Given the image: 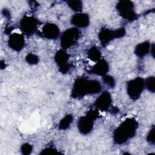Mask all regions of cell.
Wrapping results in <instances>:
<instances>
[{"mask_svg":"<svg viewBox=\"0 0 155 155\" xmlns=\"http://www.w3.org/2000/svg\"><path fill=\"white\" fill-rule=\"evenodd\" d=\"M101 90L102 85L99 81L81 76L77 78L74 81L71 97L74 99H81L88 94L98 93Z\"/></svg>","mask_w":155,"mask_h":155,"instance_id":"6da1fadb","label":"cell"},{"mask_svg":"<svg viewBox=\"0 0 155 155\" xmlns=\"http://www.w3.org/2000/svg\"><path fill=\"white\" fill-rule=\"evenodd\" d=\"M139 124L133 117L126 119L113 132V141L115 143L122 145L132 139L136 134Z\"/></svg>","mask_w":155,"mask_h":155,"instance_id":"7a4b0ae2","label":"cell"},{"mask_svg":"<svg viewBox=\"0 0 155 155\" xmlns=\"http://www.w3.org/2000/svg\"><path fill=\"white\" fill-rule=\"evenodd\" d=\"M99 116L97 110H90L87 114L81 117L77 122V126L81 134L86 135L89 134L93 130L94 120Z\"/></svg>","mask_w":155,"mask_h":155,"instance_id":"3957f363","label":"cell"},{"mask_svg":"<svg viewBox=\"0 0 155 155\" xmlns=\"http://www.w3.org/2000/svg\"><path fill=\"white\" fill-rule=\"evenodd\" d=\"M116 8L119 15L129 22H133L138 18L134 11V5L131 1H119L116 4Z\"/></svg>","mask_w":155,"mask_h":155,"instance_id":"277c9868","label":"cell"},{"mask_svg":"<svg viewBox=\"0 0 155 155\" xmlns=\"http://www.w3.org/2000/svg\"><path fill=\"white\" fill-rule=\"evenodd\" d=\"M81 31L76 27H71L65 30L60 38V43L61 47L65 50L75 45L80 37Z\"/></svg>","mask_w":155,"mask_h":155,"instance_id":"5b68a950","label":"cell"},{"mask_svg":"<svg viewBox=\"0 0 155 155\" xmlns=\"http://www.w3.org/2000/svg\"><path fill=\"white\" fill-rule=\"evenodd\" d=\"M126 34V30L124 27L113 30L107 28H102L99 32L98 38L102 47H106L112 40L115 38H120Z\"/></svg>","mask_w":155,"mask_h":155,"instance_id":"8992f818","label":"cell"},{"mask_svg":"<svg viewBox=\"0 0 155 155\" xmlns=\"http://www.w3.org/2000/svg\"><path fill=\"white\" fill-rule=\"evenodd\" d=\"M144 88V79L141 77H137L130 80L127 83V94L133 100L138 99L140 97Z\"/></svg>","mask_w":155,"mask_h":155,"instance_id":"52a82bcc","label":"cell"},{"mask_svg":"<svg viewBox=\"0 0 155 155\" xmlns=\"http://www.w3.org/2000/svg\"><path fill=\"white\" fill-rule=\"evenodd\" d=\"M39 23V21L34 16L25 15L20 20L19 28L24 35L31 36L35 33H38L37 28Z\"/></svg>","mask_w":155,"mask_h":155,"instance_id":"ba28073f","label":"cell"},{"mask_svg":"<svg viewBox=\"0 0 155 155\" xmlns=\"http://www.w3.org/2000/svg\"><path fill=\"white\" fill-rule=\"evenodd\" d=\"M70 55L65 50L61 48L56 51L54 59L59 67V71L62 74H67L73 68L72 64L68 62Z\"/></svg>","mask_w":155,"mask_h":155,"instance_id":"9c48e42d","label":"cell"},{"mask_svg":"<svg viewBox=\"0 0 155 155\" xmlns=\"http://www.w3.org/2000/svg\"><path fill=\"white\" fill-rule=\"evenodd\" d=\"M94 104V106L101 111H108L111 107L112 104V97L111 94L107 91H104L96 99Z\"/></svg>","mask_w":155,"mask_h":155,"instance_id":"30bf717a","label":"cell"},{"mask_svg":"<svg viewBox=\"0 0 155 155\" xmlns=\"http://www.w3.org/2000/svg\"><path fill=\"white\" fill-rule=\"evenodd\" d=\"M25 45V42L23 35L18 33L10 34L8 40V45L10 48L16 51H20L24 48Z\"/></svg>","mask_w":155,"mask_h":155,"instance_id":"8fae6325","label":"cell"},{"mask_svg":"<svg viewBox=\"0 0 155 155\" xmlns=\"http://www.w3.org/2000/svg\"><path fill=\"white\" fill-rule=\"evenodd\" d=\"M41 35L48 39L56 40L60 35V30L55 24L46 23L42 27Z\"/></svg>","mask_w":155,"mask_h":155,"instance_id":"7c38bea8","label":"cell"},{"mask_svg":"<svg viewBox=\"0 0 155 155\" xmlns=\"http://www.w3.org/2000/svg\"><path fill=\"white\" fill-rule=\"evenodd\" d=\"M70 22L76 28H86L90 24V18L87 13H77L72 16Z\"/></svg>","mask_w":155,"mask_h":155,"instance_id":"4fadbf2b","label":"cell"},{"mask_svg":"<svg viewBox=\"0 0 155 155\" xmlns=\"http://www.w3.org/2000/svg\"><path fill=\"white\" fill-rule=\"evenodd\" d=\"M109 71V65L105 59H100L90 69L89 73L96 74L100 76H104L107 74Z\"/></svg>","mask_w":155,"mask_h":155,"instance_id":"5bb4252c","label":"cell"},{"mask_svg":"<svg viewBox=\"0 0 155 155\" xmlns=\"http://www.w3.org/2000/svg\"><path fill=\"white\" fill-rule=\"evenodd\" d=\"M151 44L149 41H144L138 44L134 49L135 54L139 58H143L148 54L150 51Z\"/></svg>","mask_w":155,"mask_h":155,"instance_id":"9a60e30c","label":"cell"},{"mask_svg":"<svg viewBox=\"0 0 155 155\" xmlns=\"http://www.w3.org/2000/svg\"><path fill=\"white\" fill-rule=\"evenodd\" d=\"M87 57L91 61L96 62L101 59L102 53L97 47L93 46L88 50Z\"/></svg>","mask_w":155,"mask_h":155,"instance_id":"2e32d148","label":"cell"},{"mask_svg":"<svg viewBox=\"0 0 155 155\" xmlns=\"http://www.w3.org/2000/svg\"><path fill=\"white\" fill-rule=\"evenodd\" d=\"M73 121V116L70 114H68L65 115L59 122L58 124V128L61 130H65L68 129L71 124Z\"/></svg>","mask_w":155,"mask_h":155,"instance_id":"e0dca14e","label":"cell"},{"mask_svg":"<svg viewBox=\"0 0 155 155\" xmlns=\"http://www.w3.org/2000/svg\"><path fill=\"white\" fill-rule=\"evenodd\" d=\"M66 3L74 12L81 13L82 10L83 4L81 1H66Z\"/></svg>","mask_w":155,"mask_h":155,"instance_id":"ac0fdd59","label":"cell"},{"mask_svg":"<svg viewBox=\"0 0 155 155\" xmlns=\"http://www.w3.org/2000/svg\"><path fill=\"white\" fill-rule=\"evenodd\" d=\"M145 88H146L149 91L154 93L155 91V78L154 76H150L144 79Z\"/></svg>","mask_w":155,"mask_h":155,"instance_id":"d6986e66","label":"cell"},{"mask_svg":"<svg viewBox=\"0 0 155 155\" xmlns=\"http://www.w3.org/2000/svg\"><path fill=\"white\" fill-rule=\"evenodd\" d=\"M25 61L30 65H36L39 61V57L33 53H28L25 56Z\"/></svg>","mask_w":155,"mask_h":155,"instance_id":"ffe728a7","label":"cell"},{"mask_svg":"<svg viewBox=\"0 0 155 155\" xmlns=\"http://www.w3.org/2000/svg\"><path fill=\"white\" fill-rule=\"evenodd\" d=\"M103 82L110 88H113L115 87V80L113 76L110 75H105L102 76Z\"/></svg>","mask_w":155,"mask_h":155,"instance_id":"44dd1931","label":"cell"},{"mask_svg":"<svg viewBox=\"0 0 155 155\" xmlns=\"http://www.w3.org/2000/svg\"><path fill=\"white\" fill-rule=\"evenodd\" d=\"M33 150V147L28 143H25L21 147V152L24 155L30 154Z\"/></svg>","mask_w":155,"mask_h":155,"instance_id":"7402d4cb","label":"cell"},{"mask_svg":"<svg viewBox=\"0 0 155 155\" xmlns=\"http://www.w3.org/2000/svg\"><path fill=\"white\" fill-rule=\"evenodd\" d=\"M147 141L149 142L151 145H154V126L153 125L152 128L150 129L147 136Z\"/></svg>","mask_w":155,"mask_h":155,"instance_id":"603a6c76","label":"cell"},{"mask_svg":"<svg viewBox=\"0 0 155 155\" xmlns=\"http://www.w3.org/2000/svg\"><path fill=\"white\" fill-rule=\"evenodd\" d=\"M55 153H58L57 150L53 147H49L42 150L40 153V154H50Z\"/></svg>","mask_w":155,"mask_h":155,"instance_id":"cb8c5ba5","label":"cell"},{"mask_svg":"<svg viewBox=\"0 0 155 155\" xmlns=\"http://www.w3.org/2000/svg\"><path fill=\"white\" fill-rule=\"evenodd\" d=\"M2 13L4 15V16L6 18H10V12L8 10H7V9H4L2 11Z\"/></svg>","mask_w":155,"mask_h":155,"instance_id":"d4e9b609","label":"cell"},{"mask_svg":"<svg viewBox=\"0 0 155 155\" xmlns=\"http://www.w3.org/2000/svg\"><path fill=\"white\" fill-rule=\"evenodd\" d=\"M13 30V28H12V27H10L6 28L5 29L4 32L6 33V35H8V34H10V33H11V31H12Z\"/></svg>","mask_w":155,"mask_h":155,"instance_id":"484cf974","label":"cell"},{"mask_svg":"<svg viewBox=\"0 0 155 155\" xmlns=\"http://www.w3.org/2000/svg\"><path fill=\"white\" fill-rule=\"evenodd\" d=\"M111 113H113V114H116V113H118V111H119V109L116 107H113L112 108H111Z\"/></svg>","mask_w":155,"mask_h":155,"instance_id":"4316f807","label":"cell"},{"mask_svg":"<svg viewBox=\"0 0 155 155\" xmlns=\"http://www.w3.org/2000/svg\"><path fill=\"white\" fill-rule=\"evenodd\" d=\"M2 62H3V61H1V69L4 68L5 67V66H6L5 64H4Z\"/></svg>","mask_w":155,"mask_h":155,"instance_id":"83f0119b","label":"cell"}]
</instances>
